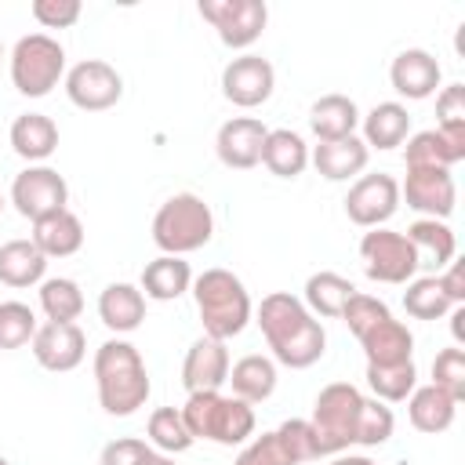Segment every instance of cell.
I'll list each match as a JSON object with an SVG mask.
<instances>
[{
  "mask_svg": "<svg viewBox=\"0 0 465 465\" xmlns=\"http://www.w3.org/2000/svg\"><path fill=\"white\" fill-rule=\"evenodd\" d=\"M254 316H258V327H262L276 363H283L291 371H302V367H312L323 356L327 331L305 309L302 298H294L287 291H272V294L262 298Z\"/></svg>",
  "mask_w": 465,
  "mask_h": 465,
  "instance_id": "obj_1",
  "label": "cell"
},
{
  "mask_svg": "<svg viewBox=\"0 0 465 465\" xmlns=\"http://www.w3.org/2000/svg\"><path fill=\"white\" fill-rule=\"evenodd\" d=\"M94 385H98L102 411L113 418H131L138 407H145L149 389H153L142 352L124 338H109L105 345H98Z\"/></svg>",
  "mask_w": 465,
  "mask_h": 465,
  "instance_id": "obj_2",
  "label": "cell"
},
{
  "mask_svg": "<svg viewBox=\"0 0 465 465\" xmlns=\"http://www.w3.org/2000/svg\"><path fill=\"white\" fill-rule=\"evenodd\" d=\"M193 298H196V312H200V323H203V334L207 338H218V341H229L236 338L247 323H251V294L243 287V280L229 269H203L196 280H193Z\"/></svg>",
  "mask_w": 465,
  "mask_h": 465,
  "instance_id": "obj_3",
  "label": "cell"
},
{
  "mask_svg": "<svg viewBox=\"0 0 465 465\" xmlns=\"http://www.w3.org/2000/svg\"><path fill=\"white\" fill-rule=\"evenodd\" d=\"M182 421L193 440H211L218 447H240L254 436V407L222 392H189Z\"/></svg>",
  "mask_w": 465,
  "mask_h": 465,
  "instance_id": "obj_4",
  "label": "cell"
},
{
  "mask_svg": "<svg viewBox=\"0 0 465 465\" xmlns=\"http://www.w3.org/2000/svg\"><path fill=\"white\" fill-rule=\"evenodd\" d=\"M214 236V214L203 196L196 193H174L160 203L153 214V243L163 254H189L207 247Z\"/></svg>",
  "mask_w": 465,
  "mask_h": 465,
  "instance_id": "obj_5",
  "label": "cell"
},
{
  "mask_svg": "<svg viewBox=\"0 0 465 465\" xmlns=\"http://www.w3.org/2000/svg\"><path fill=\"white\" fill-rule=\"evenodd\" d=\"M363 392L349 381H331L320 389L316 403H312V418L309 425L316 429V440H320V454H341L356 443V421H360V411H363Z\"/></svg>",
  "mask_w": 465,
  "mask_h": 465,
  "instance_id": "obj_6",
  "label": "cell"
},
{
  "mask_svg": "<svg viewBox=\"0 0 465 465\" xmlns=\"http://www.w3.org/2000/svg\"><path fill=\"white\" fill-rule=\"evenodd\" d=\"M65 80V51L47 33H29L11 51V84L25 98H44Z\"/></svg>",
  "mask_w": 465,
  "mask_h": 465,
  "instance_id": "obj_7",
  "label": "cell"
},
{
  "mask_svg": "<svg viewBox=\"0 0 465 465\" xmlns=\"http://www.w3.org/2000/svg\"><path fill=\"white\" fill-rule=\"evenodd\" d=\"M360 258L363 272L374 283H411L418 272V254L411 240L396 229H371L360 240Z\"/></svg>",
  "mask_w": 465,
  "mask_h": 465,
  "instance_id": "obj_8",
  "label": "cell"
},
{
  "mask_svg": "<svg viewBox=\"0 0 465 465\" xmlns=\"http://www.w3.org/2000/svg\"><path fill=\"white\" fill-rule=\"evenodd\" d=\"M200 18L214 25L225 47L243 51L262 36L269 22V7L265 0H200Z\"/></svg>",
  "mask_w": 465,
  "mask_h": 465,
  "instance_id": "obj_9",
  "label": "cell"
},
{
  "mask_svg": "<svg viewBox=\"0 0 465 465\" xmlns=\"http://www.w3.org/2000/svg\"><path fill=\"white\" fill-rule=\"evenodd\" d=\"M11 203H15V211H18L22 218L36 222V218H44V214H51V211H62V207L69 203V185H65V178H62L54 167H47V163H29V167L18 171L15 182H11Z\"/></svg>",
  "mask_w": 465,
  "mask_h": 465,
  "instance_id": "obj_10",
  "label": "cell"
},
{
  "mask_svg": "<svg viewBox=\"0 0 465 465\" xmlns=\"http://www.w3.org/2000/svg\"><path fill=\"white\" fill-rule=\"evenodd\" d=\"M65 94L76 109L84 113H102L113 109L124 94V76L102 62V58H84L65 73Z\"/></svg>",
  "mask_w": 465,
  "mask_h": 465,
  "instance_id": "obj_11",
  "label": "cell"
},
{
  "mask_svg": "<svg viewBox=\"0 0 465 465\" xmlns=\"http://www.w3.org/2000/svg\"><path fill=\"white\" fill-rule=\"evenodd\" d=\"M396 207H400V182L385 171L356 178V185L345 196L349 222H356L363 229H381L396 214Z\"/></svg>",
  "mask_w": 465,
  "mask_h": 465,
  "instance_id": "obj_12",
  "label": "cell"
},
{
  "mask_svg": "<svg viewBox=\"0 0 465 465\" xmlns=\"http://www.w3.org/2000/svg\"><path fill=\"white\" fill-rule=\"evenodd\" d=\"M272 87H276V69L262 54H240L222 69V94L240 109H254L269 102Z\"/></svg>",
  "mask_w": 465,
  "mask_h": 465,
  "instance_id": "obj_13",
  "label": "cell"
},
{
  "mask_svg": "<svg viewBox=\"0 0 465 465\" xmlns=\"http://www.w3.org/2000/svg\"><path fill=\"white\" fill-rule=\"evenodd\" d=\"M400 200H407V207H414L425 218H450L454 203H458V189L450 171L443 167H421V171H407L403 185H400Z\"/></svg>",
  "mask_w": 465,
  "mask_h": 465,
  "instance_id": "obj_14",
  "label": "cell"
},
{
  "mask_svg": "<svg viewBox=\"0 0 465 465\" xmlns=\"http://www.w3.org/2000/svg\"><path fill=\"white\" fill-rule=\"evenodd\" d=\"M29 345H33L36 363L54 374L80 367L87 356V334L80 331V323H40Z\"/></svg>",
  "mask_w": 465,
  "mask_h": 465,
  "instance_id": "obj_15",
  "label": "cell"
},
{
  "mask_svg": "<svg viewBox=\"0 0 465 465\" xmlns=\"http://www.w3.org/2000/svg\"><path fill=\"white\" fill-rule=\"evenodd\" d=\"M265 134L269 127L254 116H232L218 127V138H214V153L225 167L232 171H251L262 163V145H265Z\"/></svg>",
  "mask_w": 465,
  "mask_h": 465,
  "instance_id": "obj_16",
  "label": "cell"
},
{
  "mask_svg": "<svg viewBox=\"0 0 465 465\" xmlns=\"http://www.w3.org/2000/svg\"><path fill=\"white\" fill-rule=\"evenodd\" d=\"M229 349L218 338H196L182 360V385L189 392H222L229 378Z\"/></svg>",
  "mask_w": 465,
  "mask_h": 465,
  "instance_id": "obj_17",
  "label": "cell"
},
{
  "mask_svg": "<svg viewBox=\"0 0 465 465\" xmlns=\"http://www.w3.org/2000/svg\"><path fill=\"white\" fill-rule=\"evenodd\" d=\"M440 76H443V73H440V62H436L425 47H407V51H400V54L392 58V65H389V84H392V91L403 94V98H411V102H421V98L436 94Z\"/></svg>",
  "mask_w": 465,
  "mask_h": 465,
  "instance_id": "obj_18",
  "label": "cell"
},
{
  "mask_svg": "<svg viewBox=\"0 0 465 465\" xmlns=\"http://www.w3.org/2000/svg\"><path fill=\"white\" fill-rule=\"evenodd\" d=\"M403 160H407V171H421V167H443L450 171L454 163L465 160V134H447V131H418L407 138V149H403Z\"/></svg>",
  "mask_w": 465,
  "mask_h": 465,
  "instance_id": "obj_19",
  "label": "cell"
},
{
  "mask_svg": "<svg viewBox=\"0 0 465 465\" xmlns=\"http://www.w3.org/2000/svg\"><path fill=\"white\" fill-rule=\"evenodd\" d=\"M371 160V149L363 145V138L349 134V138H338V142H320L312 153H309V163L327 178V182H349L356 178Z\"/></svg>",
  "mask_w": 465,
  "mask_h": 465,
  "instance_id": "obj_20",
  "label": "cell"
},
{
  "mask_svg": "<svg viewBox=\"0 0 465 465\" xmlns=\"http://www.w3.org/2000/svg\"><path fill=\"white\" fill-rule=\"evenodd\" d=\"M44 258H69L84 247V222L62 207V211H51L44 218L33 222V236H29Z\"/></svg>",
  "mask_w": 465,
  "mask_h": 465,
  "instance_id": "obj_21",
  "label": "cell"
},
{
  "mask_svg": "<svg viewBox=\"0 0 465 465\" xmlns=\"http://www.w3.org/2000/svg\"><path fill=\"white\" fill-rule=\"evenodd\" d=\"M360 345H363V356H367L371 367H392V363L414 360V334L407 331V323H400L392 316H385L381 323H374L360 338Z\"/></svg>",
  "mask_w": 465,
  "mask_h": 465,
  "instance_id": "obj_22",
  "label": "cell"
},
{
  "mask_svg": "<svg viewBox=\"0 0 465 465\" xmlns=\"http://www.w3.org/2000/svg\"><path fill=\"white\" fill-rule=\"evenodd\" d=\"M403 236L411 240V247H414V254H418V269H421V265H432V269L440 272V269H447V265L454 262V254H458V236H454V229H450L447 222H440V218H418Z\"/></svg>",
  "mask_w": 465,
  "mask_h": 465,
  "instance_id": "obj_23",
  "label": "cell"
},
{
  "mask_svg": "<svg viewBox=\"0 0 465 465\" xmlns=\"http://www.w3.org/2000/svg\"><path fill=\"white\" fill-rule=\"evenodd\" d=\"M454 414H458V400L447 396L443 389H436L432 381L429 385H414V392L407 396V418L425 436L447 432L454 425Z\"/></svg>",
  "mask_w": 465,
  "mask_h": 465,
  "instance_id": "obj_24",
  "label": "cell"
},
{
  "mask_svg": "<svg viewBox=\"0 0 465 465\" xmlns=\"http://www.w3.org/2000/svg\"><path fill=\"white\" fill-rule=\"evenodd\" d=\"M98 320L116 334L138 331L145 320V294L134 283H109L98 294Z\"/></svg>",
  "mask_w": 465,
  "mask_h": 465,
  "instance_id": "obj_25",
  "label": "cell"
},
{
  "mask_svg": "<svg viewBox=\"0 0 465 465\" xmlns=\"http://www.w3.org/2000/svg\"><path fill=\"white\" fill-rule=\"evenodd\" d=\"M189 287H193V269H189V262L178 258V254H160V258H153V262L142 269V283H138V291H142L145 298H153V302H174V298H182Z\"/></svg>",
  "mask_w": 465,
  "mask_h": 465,
  "instance_id": "obj_26",
  "label": "cell"
},
{
  "mask_svg": "<svg viewBox=\"0 0 465 465\" xmlns=\"http://www.w3.org/2000/svg\"><path fill=\"white\" fill-rule=\"evenodd\" d=\"M229 385H232V396L236 400H243V403H262V400H269L272 392H276V360L272 356H262V352H251V356H243V360H236L232 367H229V378H225Z\"/></svg>",
  "mask_w": 465,
  "mask_h": 465,
  "instance_id": "obj_27",
  "label": "cell"
},
{
  "mask_svg": "<svg viewBox=\"0 0 465 465\" xmlns=\"http://www.w3.org/2000/svg\"><path fill=\"white\" fill-rule=\"evenodd\" d=\"M309 127H312V134L320 142L349 138L360 127V109H356V102L349 94H323L309 109Z\"/></svg>",
  "mask_w": 465,
  "mask_h": 465,
  "instance_id": "obj_28",
  "label": "cell"
},
{
  "mask_svg": "<svg viewBox=\"0 0 465 465\" xmlns=\"http://www.w3.org/2000/svg\"><path fill=\"white\" fill-rule=\"evenodd\" d=\"M11 149L29 160V163H44L54 149H58V124L44 113H22L11 124Z\"/></svg>",
  "mask_w": 465,
  "mask_h": 465,
  "instance_id": "obj_29",
  "label": "cell"
},
{
  "mask_svg": "<svg viewBox=\"0 0 465 465\" xmlns=\"http://www.w3.org/2000/svg\"><path fill=\"white\" fill-rule=\"evenodd\" d=\"M44 272H47V258L40 254V247L33 240L0 243V283L22 291L33 283H44Z\"/></svg>",
  "mask_w": 465,
  "mask_h": 465,
  "instance_id": "obj_30",
  "label": "cell"
},
{
  "mask_svg": "<svg viewBox=\"0 0 465 465\" xmlns=\"http://www.w3.org/2000/svg\"><path fill=\"white\" fill-rule=\"evenodd\" d=\"M360 124L367 149H396L411 134V113L400 102H378L367 116H360Z\"/></svg>",
  "mask_w": 465,
  "mask_h": 465,
  "instance_id": "obj_31",
  "label": "cell"
},
{
  "mask_svg": "<svg viewBox=\"0 0 465 465\" xmlns=\"http://www.w3.org/2000/svg\"><path fill=\"white\" fill-rule=\"evenodd\" d=\"M262 163L276 174V178H298L305 167H309V145L298 131H287V127H276L265 134V145H262Z\"/></svg>",
  "mask_w": 465,
  "mask_h": 465,
  "instance_id": "obj_32",
  "label": "cell"
},
{
  "mask_svg": "<svg viewBox=\"0 0 465 465\" xmlns=\"http://www.w3.org/2000/svg\"><path fill=\"white\" fill-rule=\"evenodd\" d=\"M352 294H356L352 280H345L341 272H331V269L312 272L305 280V309L316 316H327V320H338Z\"/></svg>",
  "mask_w": 465,
  "mask_h": 465,
  "instance_id": "obj_33",
  "label": "cell"
},
{
  "mask_svg": "<svg viewBox=\"0 0 465 465\" xmlns=\"http://www.w3.org/2000/svg\"><path fill=\"white\" fill-rule=\"evenodd\" d=\"M40 309L47 323H76L84 312V291L69 276H51L40 283Z\"/></svg>",
  "mask_w": 465,
  "mask_h": 465,
  "instance_id": "obj_34",
  "label": "cell"
},
{
  "mask_svg": "<svg viewBox=\"0 0 465 465\" xmlns=\"http://www.w3.org/2000/svg\"><path fill=\"white\" fill-rule=\"evenodd\" d=\"M145 432H149V443H153V450H160V454H182V450H189L196 440H193V432L185 429V421H182V411H174V407H156L153 414H149V425H145Z\"/></svg>",
  "mask_w": 465,
  "mask_h": 465,
  "instance_id": "obj_35",
  "label": "cell"
},
{
  "mask_svg": "<svg viewBox=\"0 0 465 465\" xmlns=\"http://www.w3.org/2000/svg\"><path fill=\"white\" fill-rule=\"evenodd\" d=\"M367 385H371L374 400H381V403H403L414 392V385H418L414 360L392 363V367H371L367 363Z\"/></svg>",
  "mask_w": 465,
  "mask_h": 465,
  "instance_id": "obj_36",
  "label": "cell"
},
{
  "mask_svg": "<svg viewBox=\"0 0 465 465\" xmlns=\"http://www.w3.org/2000/svg\"><path fill=\"white\" fill-rule=\"evenodd\" d=\"M403 309L414 320H440V316H447L454 309V302L443 294V287H440L436 276H418L403 291Z\"/></svg>",
  "mask_w": 465,
  "mask_h": 465,
  "instance_id": "obj_37",
  "label": "cell"
},
{
  "mask_svg": "<svg viewBox=\"0 0 465 465\" xmlns=\"http://www.w3.org/2000/svg\"><path fill=\"white\" fill-rule=\"evenodd\" d=\"M36 312L25 302H0V349H22L36 334Z\"/></svg>",
  "mask_w": 465,
  "mask_h": 465,
  "instance_id": "obj_38",
  "label": "cell"
},
{
  "mask_svg": "<svg viewBox=\"0 0 465 465\" xmlns=\"http://www.w3.org/2000/svg\"><path fill=\"white\" fill-rule=\"evenodd\" d=\"M392 429H396L392 411L381 400H363V411L356 421V443L360 447H381L392 440Z\"/></svg>",
  "mask_w": 465,
  "mask_h": 465,
  "instance_id": "obj_39",
  "label": "cell"
},
{
  "mask_svg": "<svg viewBox=\"0 0 465 465\" xmlns=\"http://www.w3.org/2000/svg\"><path fill=\"white\" fill-rule=\"evenodd\" d=\"M276 436H280V443L287 447V454L294 458V465H305V461L323 458V454H320L316 429L309 425V418H287V421L276 429Z\"/></svg>",
  "mask_w": 465,
  "mask_h": 465,
  "instance_id": "obj_40",
  "label": "cell"
},
{
  "mask_svg": "<svg viewBox=\"0 0 465 465\" xmlns=\"http://www.w3.org/2000/svg\"><path fill=\"white\" fill-rule=\"evenodd\" d=\"M385 316H392V312H389V305H385L381 298L356 291V294L345 302V309H341V316H338V320H345V327H349L356 338H363V334H367L374 323H381Z\"/></svg>",
  "mask_w": 465,
  "mask_h": 465,
  "instance_id": "obj_41",
  "label": "cell"
},
{
  "mask_svg": "<svg viewBox=\"0 0 465 465\" xmlns=\"http://www.w3.org/2000/svg\"><path fill=\"white\" fill-rule=\"evenodd\" d=\"M432 385L443 389L447 396H454L458 403L465 400V349L450 345V349L436 352V360H432Z\"/></svg>",
  "mask_w": 465,
  "mask_h": 465,
  "instance_id": "obj_42",
  "label": "cell"
},
{
  "mask_svg": "<svg viewBox=\"0 0 465 465\" xmlns=\"http://www.w3.org/2000/svg\"><path fill=\"white\" fill-rule=\"evenodd\" d=\"M232 465H294V458L287 454V447L280 443V436L272 429V432H262V436L247 440Z\"/></svg>",
  "mask_w": 465,
  "mask_h": 465,
  "instance_id": "obj_43",
  "label": "cell"
},
{
  "mask_svg": "<svg viewBox=\"0 0 465 465\" xmlns=\"http://www.w3.org/2000/svg\"><path fill=\"white\" fill-rule=\"evenodd\" d=\"M436 131L465 134V84H447L436 98Z\"/></svg>",
  "mask_w": 465,
  "mask_h": 465,
  "instance_id": "obj_44",
  "label": "cell"
},
{
  "mask_svg": "<svg viewBox=\"0 0 465 465\" xmlns=\"http://www.w3.org/2000/svg\"><path fill=\"white\" fill-rule=\"evenodd\" d=\"M33 18L44 25V29H69L80 22V0H33Z\"/></svg>",
  "mask_w": 465,
  "mask_h": 465,
  "instance_id": "obj_45",
  "label": "cell"
},
{
  "mask_svg": "<svg viewBox=\"0 0 465 465\" xmlns=\"http://www.w3.org/2000/svg\"><path fill=\"white\" fill-rule=\"evenodd\" d=\"M145 454H149V443H145V440L120 436V440H109V443L102 447L98 465H138Z\"/></svg>",
  "mask_w": 465,
  "mask_h": 465,
  "instance_id": "obj_46",
  "label": "cell"
},
{
  "mask_svg": "<svg viewBox=\"0 0 465 465\" xmlns=\"http://www.w3.org/2000/svg\"><path fill=\"white\" fill-rule=\"evenodd\" d=\"M436 280H440L443 294H447L454 305H465V269H461V262H450Z\"/></svg>",
  "mask_w": 465,
  "mask_h": 465,
  "instance_id": "obj_47",
  "label": "cell"
},
{
  "mask_svg": "<svg viewBox=\"0 0 465 465\" xmlns=\"http://www.w3.org/2000/svg\"><path fill=\"white\" fill-rule=\"evenodd\" d=\"M450 331H454V341L461 349V341H465V305H454L450 309Z\"/></svg>",
  "mask_w": 465,
  "mask_h": 465,
  "instance_id": "obj_48",
  "label": "cell"
},
{
  "mask_svg": "<svg viewBox=\"0 0 465 465\" xmlns=\"http://www.w3.org/2000/svg\"><path fill=\"white\" fill-rule=\"evenodd\" d=\"M327 465H378V461H371L367 454H334Z\"/></svg>",
  "mask_w": 465,
  "mask_h": 465,
  "instance_id": "obj_49",
  "label": "cell"
},
{
  "mask_svg": "<svg viewBox=\"0 0 465 465\" xmlns=\"http://www.w3.org/2000/svg\"><path fill=\"white\" fill-rule=\"evenodd\" d=\"M138 465H174V458H171V454H160V450L149 447V454H145Z\"/></svg>",
  "mask_w": 465,
  "mask_h": 465,
  "instance_id": "obj_50",
  "label": "cell"
},
{
  "mask_svg": "<svg viewBox=\"0 0 465 465\" xmlns=\"http://www.w3.org/2000/svg\"><path fill=\"white\" fill-rule=\"evenodd\" d=\"M0 465H11V461H7V458H4V454H0Z\"/></svg>",
  "mask_w": 465,
  "mask_h": 465,
  "instance_id": "obj_51",
  "label": "cell"
},
{
  "mask_svg": "<svg viewBox=\"0 0 465 465\" xmlns=\"http://www.w3.org/2000/svg\"><path fill=\"white\" fill-rule=\"evenodd\" d=\"M0 214H4V196H0Z\"/></svg>",
  "mask_w": 465,
  "mask_h": 465,
  "instance_id": "obj_52",
  "label": "cell"
},
{
  "mask_svg": "<svg viewBox=\"0 0 465 465\" xmlns=\"http://www.w3.org/2000/svg\"><path fill=\"white\" fill-rule=\"evenodd\" d=\"M0 62H4V44H0Z\"/></svg>",
  "mask_w": 465,
  "mask_h": 465,
  "instance_id": "obj_53",
  "label": "cell"
}]
</instances>
